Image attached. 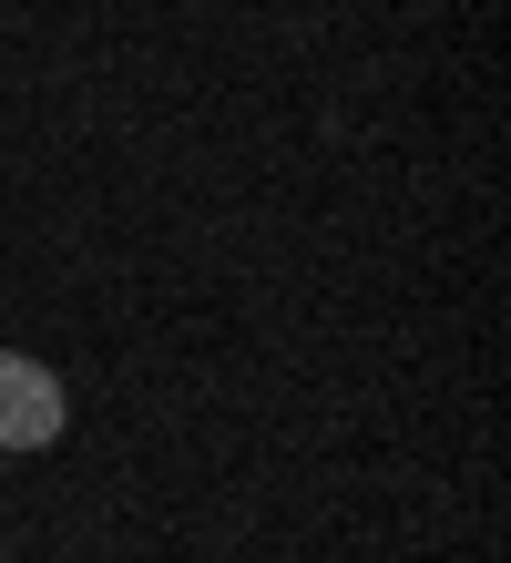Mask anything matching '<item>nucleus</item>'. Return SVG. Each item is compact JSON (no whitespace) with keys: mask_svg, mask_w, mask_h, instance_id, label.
Returning <instances> with one entry per match:
<instances>
[{"mask_svg":"<svg viewBox=\"0 0 511 563\" xmlns=\"http://www.w3.org/2000/svg\"><path fill=\"white\" fill-rule=\"evenodd\" d=\"M62 420H73L62 379L42 369V358H11V349H0V451H52Z\"/></svg>","mask_w":511,"mask_h":563,"instance_id":"nucleus-1","label":"nucleus"}]
</instances>
